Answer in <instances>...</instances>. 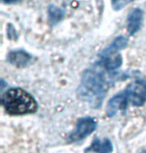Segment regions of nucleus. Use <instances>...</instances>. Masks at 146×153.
<instances>
[{
  "label": "nucleus",
  "instance_id": "nucleus-1",
  "mask_svg": "<svg viewBox=\"0 0 146 153\" xmlns=\"http://www.w3.org/2000/svg\"><path fill=\"white\" fill-rule=\"evenodd\" d=\"M108 72L110 71H107L99 62L83 72L77 94L80 99L88 103L91 107L99 108L102 105L110 84L106 75Z\"/></svg>",
  "mask_w": 146,
  "mask_h": 153
},
{
  "label": "nucleus",
  "instance_id": "nucleus-2",
  "mask_svg": "<svg viewBox=\"0 0 146 153\" xmlns=\"http://www.w3.org/2000/svg\"><path fill=\"white\" fill-rule=\"evenodd\" d=\"M1 104L12 116L35 113L38 109L35 98L22 88H10L2 94Z\"/></svg>",
  "mask_w": 146,
  "mask_h": 153
},
{
  "label": "nucleus",
  "instance_id": "nucleus-3",
  "mask_svg": "<svg viewBox=\"0 0 146 153\" xmlns=\"http://www.w3.org/2000/svg\"><path fill=\"white\" fill-rule=\"evenodd\" d=\"M97 122L91 117H82L76 122L75 128L68 135V142L75 143L89 136L96 129Z\"/></svg>",
  "mask_w": 146,
  "mask_h": 153
},
{
  "label": "nucleus",
  "instance_id": "nucleus-4",
  "mask_svg": "<svg viewBox=\"0 0 146 153\" xmlns=\"http://www.w3.org/2000/svg\"><path fill=\"white\" fill-rule=\"evenodd\" d=\"M124 90L133 106L139 107L146 102V81L144 80L139 79L131 82Z\"/></svg>",
  "mask_w": 146,
  "mask_h": 153
},
{
  "label": "nucleus",
  "instance_id": "nucleus-5",
  "mask_svg": "<svg viewBox=\"0 0 146 153\" xmlns=\"http://www.w3.org/2000/svg\"><path fill=\"white\" fill-rule=\"evenodd\" d=\"M129 103V98H128L125 90H123L122 92L114 95L111 99H109L106 104V108H105L106 114L109 117H113L119 111H124L128 107Z\"/></svg>",
  "mask_w": 146,
  "mask_h": 153
},
{
  "label": "nucleus",
  "instance_id": "nucleus-6",
  "mask_svg": "<svg viewBox=\"0 0 146 153\" xmlns=\"http://www.w3.org/2000/svg\"><path fill=\"white\" fill-rule=\"evenodd\" d=\"M7 60L10 64L14 65L18 68H24L32 60V56L23 49H18V50H12L8 53Z\"/></svg>",
  "mask_w": 146,
  "mask_h": 153
},
{
  "label": "nucleus",
  "instance_id": "nucleus-7",
  "mask_svg": "<svg viewBox=\"0 0 146 153\" xmlns=\"http://www.w3.org/2000/svg\"><path fill=\"white\" fill-rule=\"evenodd\" d=\"M143 20V12L140 8H134L127 16L126 27L129 35H134L141 28Z\"/></svg>",
  "mask_w": 146,
  "mask_h": 153
},
{
  "label": "nucleus",
  "instance_id": "nucleus-8",
  "mask_svg": "<svg viewBox=\"0 0 146 153\" xmlns=\"http://www.w3.org/2000/svg\"><path fill=\"white\" fill-rule=\"evenodd\" d=\"M113 151V145L108 138L99 139L94 138L89 147L84 150V153H111Z\"/></svg>",
  "mask_w": 146,
  "mask_h": 153
},
{
  "label": "nucleus",
  "instance_id": "nucleus-9",
  "mask_svg": "<svg viewBox=\"0 0 146 153\" xmlns=\"http://www.w3.org/2000/svg\"><path fill=\"white\" fill-rule=\"evenodd\" d=\"M128 45V39L124 36H118L110 43L105 49H103L101 52L99 53V57H105L111 54L118 53V51L124 49Z\"/></svg>",
  "mask_w": 146,
  "mask_h": 153
},
{
  "label": "nucleus",
  "instance_id": "nucleus-10",
  "mask_svg": "<svg viewBox=\"0 0 146 153\" xmlns=\"http://www.w3.org/2000/svg\"><path fill=\"white\" fill-rule=\"evenodd\" d=\"M98 62L106 69L107 71L113 72L122 65L123 60H122L121 54L115 53V54H111V55H108L105 57H101Z\"/></svg>",
  "mask_w": 146,
  "mask_h": 153
},
{
  "label": "nucleus",
  "instance_id": "nucleus-11",
  "mask_svg": "<svg viewBox=\"0 0 146 153\" xmlns=\"http://www.w3.org/2000/svg\"><path fill=\"white\" fill-rule=\"evenodd\" d=\"M48 16H49V21L51 24H56L59 21H61L64 16V11L61 8H58L54 5H51L48 10Z\"/></svg>",
  "mask_w": 146,
  "mask_h": 153
},
{
  "label": "nucleus",
  "instance_id": "nucleus-12",
  "mask_svg": "<svg viewBox=\"0 0 146 153\" xmlns=\"http://www.w3.org/2000/svg\"><path fill=\"white\" fill-rule=\"evenodd\" d=\"M133 1H135V0H111V5H112V8L114 10L118 11L123 9L126 5Z\"/></svg>",
  "mask_w": 146,
  "mask_h": 153
},
{
  "label": "nucleus",
  "instance_id": "nucleus-13",
  "mask_svg": "<svg viewBox=\"0 0 146 153\" xmlns=\"http://www.w3.org/2000/svg\"><path fill=\"white\" fill-rule=\"evenodd\" d=\"M7 35H8V38H10V39L17 38V33L15 29H14V27L11 24H9V27L7 28Z\"/></svg>",
  "mask_w": 146,
  "mask_h": 153
},
{
  "label": "nucleus",
  "instance_id": "nucleus-14",
  "mask_svg": "<svg viewBox=\"0 0 146 153\" xmlns=\"http://www.w3.org/2000/svg\"><path fill=\"white\" fill-rule=\"evenodd\" d=\"M19 0H2V2L5 4H12V3H16Z\"/></svg>",
  "mask_w": 146,
  "mask_h": 153
},
{
  "label": "nucleus",
  "instance_id": "nucleus-15",
  "mask_svg": "<svg viewBox=\"0 0 146 153\" xmlns=\"http://www.w3.org/2000/svg\"><path fill=\"white\" fill-rule=\"evenodd\" d=\"M140 153H146V149H145V150H142V151L140 152Z\"/></svg>",
  "mask_w": 146,
  "mask_h": 153
}]
</instances>
